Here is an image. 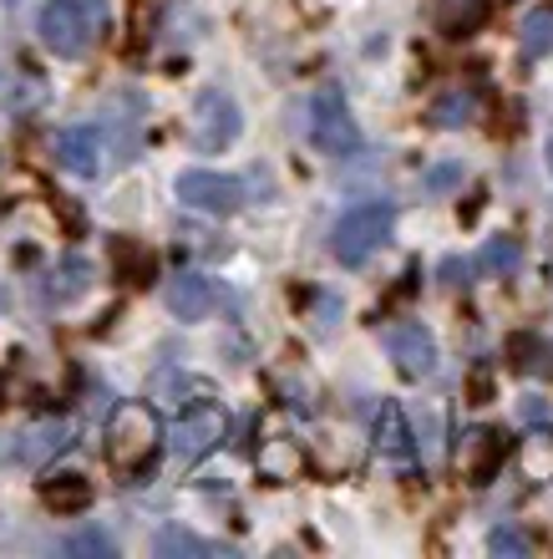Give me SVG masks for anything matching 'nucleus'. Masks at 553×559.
Wrapping results in <instances>:
<instances>
[{"mask_svg":"<svg viewBox=\"0 0 553 559\" xmlns=\"http://www.w3.org/2000/svg\"><path fill=\"white\" fill-rule=\"evenodd\" d=\"M107 21H112L107 0H46L36 31H41L46 51L76 61V57H87L92 51V41L107 31Z\"/></svg>","mask_w":553,"mask_h":559,"instance_id":"nucleus-1","label":"nucleus"},{"mask_svg":"<svg viewBox=\"0 0 553 559\" xmlns=\"http://www.w3.org/2000/svg\"><path fill=\"white\" fill-rule=\"evenodd\" d=\"M158 413L147 402H117L112 417H107V463L117 473H137L147 457L158 453Z\"/></svg>","mask_w":553,"mask_h":559,"instance_id":"nucleus-2","label":"nucleus"},{"mask_svg":"<svg viewBox=\"0 0 553 559\" xmlns=\"http://www.w3.org/2000/svg\"><path fill=\"white\" fill-rule=\"evenodd\" d=\"M392 204H361V209H350V214H340L335 219V235H330V250L340 265H365L371 254L392 239Z\"/></svg>","mask_w":553,"mask_h":559,"instance_id":"nucleus-3","label":"nucleus"},{"mask_svg":"<svg viewBox=\"0 0 553 559\" xmlns=\"http://www.w3.org/2000/svg\"><path fill=\"white\" fill-rule=\"evenodd\" d=\"M310 143L321 147L325 158H356L361 153V128H356L346 97L335 87L310 97Z\"/></svg>","mask_w":553,"mask_h":559,"instance_id":"nucleus-4","label":"nucleus"},{"mask_svg":"<svg viewBox=\"0 0 553 559\" xmlns=\"http://www.w3.org/2000/svg\"><path fill=\"white\" fill-rule=\"evenodd\" d=\"M224 432H229V413L219 402H193L173 423V457L178 463H204L224 442Z\"/></svg>","mask_w":553,"mask_h":559,"instance_id":"nucleus-5","label":"nucleus"},{"mask_svg":"<svg viewBox=\"0 0 553 559\" xmlns=\"http://www.w3.org/2000/svg\"><path fill=\"white\" fill-rule=\"evenodd\" d=\"M173 193H178V204L199 209V214H214V219H224V214H233V209L244 204V183L229 174H208V168L178 174Z\"/></svg>","mask_w":553,"mask_h":559,"instance_id":"nucleus-6","label":"nucleus"},{"mask_svg":"<svg viewBox=\"0 0 553 559\" xmlns=\"http://www.w3.org/2000/svg\"><path fill=\"white\" fill-rule=\"evenodd\" d=\"M381 346L392 352L396 371L401 377H411V382H422V377H432L437 371V341H432V331H426L422 321H396L381 331Z\"/></svg>","mask_w":553,"mask_h":559,"instance_id":"nucleus-7","label":"nucleus"},{"mask_svg":"<svg viewBox=\"0 0 553 559\" xmlns=\"http://www.w3.org/2000/svg\"><path fill=\"white\" fill-rule=\"evenodd\" d=\"M239 138V107H233L229 92L204 87L199 103H193V147L199 153H219Z\"/></svg>","mask_w":553,"mask_h":559,"instance_id":"nucleus-8","label":"nucleus"},{"mask_svg":"<svg viewBox=\"0 0 553 559\" xmlns=\"http://www.w3.org/2000/svg\"><path fill=\"white\" fill-rule=\"evenodd\" d=\"M57 163L76 178H97L103 174V128L97 122H76L57 133Z\"/></svg>","mask_w":553,"mask_h":559,"instance_id":"nucleus-9","label":"nucleus"},{"mask_svg":"<svg viewBox=\"0 0 553 559\" xmlns=\"http://www.w3.org/2000/svg\"><path fill=\"white\" fill-rule=\"evenodd\" d=\"M503 457H508V438L493 432V427H478V432L462 438V468L472 484H488V478L503 468Z\"/></svg>","mask_w":553,"mask_h":559,"instance_id":"nucleus-10","label":"nucleus"},{"mask_svg":"<svg viewBox=\"0 0 553 559\" xmlns=\"http://www.w3.org/2000/svg\"><path fill=\"white\" fill-rule=\"evenodd\" d=\"M72 448V423H61V417H46V423H36L21 438V448H15V457L26 463V468H46L51 457H61Z\"/></svg>","mask_w":553,"mask_h":559,"instance_id":"nucleus-11","label":"nucleus"},{"mask_svg":"<svg viewBox=\"0 0 553 559\" xmlns=\"http://www.w3.org/2000/svg\"><path fill=\"white\" fill-rule=\"evenodd\" d=\"M168 310H173L178 321H204L208 310H214V285H208L199 270H178L168 280Z\"/></svg>","mask_w":553,"mask_h":559,"instance_id":"nucleus-12","label":"nucleus"},{"mask_svg":"<svg viewBox=\"0 0 553 559\" xmlns=\"http://www.w3.org/2000/svg\"><path fill=\"white\" fill-rule=\"evenodd\" d=\"M92 290V265L82 260V254H67L51 275L41 280V300L46 306H72V300H82V295Z\"/></svg>","mask_w":553,"mask_h":559,"instance_id":"nucleus-13","label":"nucleus"},{"mask_svg":"<svg viewBox=\"0 0 553 559\" xmlns=\"http://www.w3.org/2000/svg\"><path fill=\"white\" fill-rule=\"evenodd\" d=\"M371 442H376L381 457H396V463H407V457H411V427H407V413H401L396 402H381V407H376Z\"/></svg>","mask_w":553,"mask_h":559,"instance_id":"nucleus-14","label":"nucleus"},{"mask_svg":"<svg viewBox=\"0 0 553 559\" xmlns=\"http://www.w3.org/2000/svg\"><path fill=\"white\" fill-rule=\"evenodd\" d=\"M41 503L46 509H57V514H82L92 503V484L82 473H57V478H46L41 484Z\"/></svg>","mask_w":553,"mask_h":559,"instance_id":"nucleus-15","label":"nucleus"},{"mask_svg":"<svg viewBox=\"0 0 553 559\" xmlns=\"http://www.w3.org/2000/svg\"><path fill=\"white\" fill-rule=\"evenodd\" d=\"M153 555L158 559H214V555H229V549L208 545V539H199V534H189V530H158Z\"/></svg>","mask_w":553,"mask_h":559,"instance_id":"nucleus-16","label":"nucleus"},{"mask_svg":"<svg viewBox=\"0 0 553 559\" xmlns=\"http://www.w3.org/2000/svg\"><path fill=\"white\" fill-rule=\"evenodd\" d=\"M478 265L488 270V275H497V280L518 275V265H524V239H518V235L488 239V245H482V254H478Z\"/></svg>","mask_w":553,"mask_h":559,"instance_id":"nucleus-17","label":"nucleus"},{"mask_svg":"<svg viewBox=\"0 0 553 559\" xmlns=\"http://www.w3.org/2000/svg\"><path fill=\"white\" fill-rule=\"evenodd\" d=\"M467 122H478V92H447L432 103V128H467Z\"/></svg>","mask_w":553,"mask_h":559,"instance_id":"nucleus-18","label":"nucleus"},{"mask_svg":"<svg viewBox=\"0 0 553 559\" xmlns=\"http://www.w3.org/2000/svg\"><path fill=\"white\" fill-rule=\"evenodd\" d=\"M488 15V0H437V21L447 36H467Z\"/></svg>","mask_w":553,"mask_h":559,"instance_id":"nucleus-19","label":"nucleus"},{"mask_svg":"<svg viewBox=\"0 0 553 559\" xmlns=\"http://www.w3.org/2000/svg\"><path fill=\"white\" fill-rule=\"evenodd\" d=\"M518 46H524L528 61H539L553 51V11H533L524 21V36H518Z\"/></svg>","mask_w":553,"mask_h":559,"instance_id":"nucleus-20","label":"nucleus"},{"mask_svg":"<svg viewBox=\"0 0 553 559\" xmlns=\"http://www.w3.org/2000/svg\"><path fill=\"white\" fill-rule=\"evenodd\" d=\"M513 367L518 371H553V341L513 336Z\"/></svg>","mask_w":553,"mask_h":559,"instance_id":"nucleus-21","label":"nucleus"},{"mask_svg":"<svg viewBox=\"0 0 553 559\" xmlns=\"http://www.w3.org/2000/svg\"><path fill=\"white\" fill-rule=\"evenodd\" d=\"M61 555H82V559H107L112 555V539L107 534H97V530H82V534H72L67 545H61Z\"/></svg>","mask_w":553,"mask_h":559,"instance_id":"nucleus-22","label":"nucleus"},{"mask_svg":"<svg viewBox=\"0 0 553 559\" xmlns=\"http://www.w3.org/2000/svg\"><path fill=\"white\" fill-rule=\"evenodd\" d=\"M488 549H493V555H508V559H524L528 555V534L513 530V524H497V530L488 534Z\"/></svg>","mask_w":553,"mask_h":559,"instance_id":"nucleus-23","label":"nucleus"},{"mask_svg":"<svg viewBox=\"0 0 553 559\" xmlns=\"http://www.w3.org/2000/svg\"><path fill=\"white\" fill-rule=\"evenodd\" d=\"M462 183V163H437V168H426V189L432 193H447Z\"/></svg>","mask_w":553,"mask_h":559,"instance_id":"nucleus-24","label":"nucleus"},{"mask_svg":"<svg viewBox=\"0 0 553 559\" xmlns=\"http://www.w3.org/2000/svg\"><path fill=\"white\" fill-rule=\"evenodd\" d=\"M488 397H493V377H488V371H472V402H488Z\"/></svg>","mask_w":553,"mask_h":559,"instance_id":"nucleus-25","label":"nucleus"},{"mask_svg":"<svg viewBox=\"0 0 553 559\" xmlns=\"http://www.w3.org/2000/svg\"><path fill=\"white\" fill-rule=\"evenodd\" d=\"M442 275H447V285H457V280H467V265H457V260H447V265H442Z\"/></svg>","mask_w":553,"mask_h":559,"instance_id":"nucleus-26","label":"nucleus"},{"mask_svg":"<svg viewBox=\"0 0 553 559\" xmlns=\"http://www.w3.org/2000/svg\"><path fill=\"white\" fill-rule=\"evenodd\" d=\"M524 417H528V423H549V407H539V402H528Z\"/></svg>","mask_w":553,"mask_h":559,"instance_id":"nucleus-27","label":"nucleus"},{"mask_svg":"<svg viewBox=\"0 0 553 559\" xmlns=\"http://www.w3.org/2000/svg\"><path fill=\"white\" fill-rule=\"evenodd\" d=\"M549 168H553V133H549Z\"/></svg>","mask_w":553,"mask_h":559,"instance_id":"nucleus-28","label":"nucleus"}]
</instances>
